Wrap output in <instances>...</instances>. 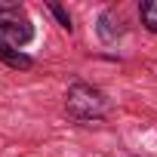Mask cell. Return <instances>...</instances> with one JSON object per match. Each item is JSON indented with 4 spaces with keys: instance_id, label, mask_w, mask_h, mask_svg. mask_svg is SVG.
<instances>
[{
    "instance_id": "obj_6",
    "label": "cell",
    "mask_w": 157,
    "mask_h": 157,
    "mask_svg": "<svg viewBox=\"0 0 157 157\" xmlns=\"http://www.w3.org/2000/svg\"><path fill=\"white\" fill-rule=\"evenodd\" d=\"M46 10H49V13L56 16V22H59V25H62L65 31H71V28H74V25H71V16L65 13V6H59V3H46Z\"/></svg>"
},
{
    "instance_id": "obj_3",
    "label": "cell",
    "mask_w": 157,
    "mask_h": 157,
    "mask_svg": "<svg viewBox=\"0 0 157 157\" xmlns=\"http://www.w3.org/2000/svg\"><path fill=\"white\" fill-rule=\"evenodd\" d=\"M123 31H126V25H123V16L117 13V10H105V13H99V19H96V34H99V40L102 43H117L120 37H123Z\"/></svg>"
},
{
    "instance_id": "obj_4",
    "label": "cell",
    "mask_w": 157,
    "mask_h": 157,
    "mask_svg": "<svg viewBox=\"0 0 157 157\" xmlns=\"http://www.w3.org/2000/svg\"><path fill=\"white\" fill-rule=\"evenodd\" d=\"M0 62L10 65V68H16V71L34 68V59H31V56H25L22 49H10V46H0Z\"/></svg>"
},
{
    "instance_id": "obj_5",
    "label": "cell",
    "mask_w": 157,
    "mask_h": 157,
    "mask_svg": "<svg viewBox=\"0 0 157 157\" xmlns=\"http://www.w3.org/2000/svg\"><path fill=\"white\" fill-rule=\"evenodd\" d=\"M139 19H142V25L151 34H157V0H145L139 6Z\"/></svg>"
},
{
    "instance_id": "obj_1",
    "label": "cell",
    "mask_w": 157,
    "mask_h": 157,
    "mask_svg": "<svg viewBox=\"0 0 157 157\" xmlns=\"http://www.w3.org/2000/svg\"><path fill=\"white\" fill-rule=\"evenodd\" d=\"M65 111L80 123H93V120H102V117L111 114V102L99 86H90V83L77 80L65 93Z\"/></svg>"
},
{
    "instance_id": "obj_2",
    "label": "cell",
    "mask_w": 157,
    "mask_h": 157,
    "mask_svg": "<svg viewBox=\"0 0 157 157\" xmlns=\"http://www.w3.org/2000/svg\"><path fill=\"white\" fill-rule=\"evenodd\" d=\"M34 22L22 6H0V46L22 49L34 40Z\"/></svg>"
}]
</instances>
